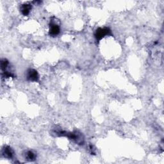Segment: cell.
<instances>
[{
  "mask_svg": "<svg viewBox=\"0 0 164 164\" xmlns=\"http://www.w3.org/2000/svg\"><path fill=\"white\" fill-rule=\"evenodd\" d=\"M26 157L29 160L32 161L35 160V154L32 152V151H28V152L26 154Z\"/></svg>",
  "mask_w": 164,
  "mask_h": 164,
  "instance_id": "52a82bcc",
  "label": "cell"
},
{
  "mask_svg": "<svg viewBox=\"0 0 164 164\" xmlns=\"http://www.w3.org/2000/svg\"><path fill=\"white\" fill-rule=\"evenodd\" d=\"M13 154H14L13 151H12V148H10L9 146H6V147H5L3 148V155L5 157L11 158L12 157V156H13Z\"/></svg>",
  "mask_w": 164,
  "mask_h": 164,
  "instance_id": "277c9868",
  "label": "cell"
},
{
  "mask_svg": "<svg viewBox=\"0 0 164 164\" xmlns=\"http://www.w3.org/2000/svg\"><path fill=\"white\" fill-rule=\"evenodd\" d=\"M60 33V28L57 24L52 23L50 25L49 29V34L51 36H57V35Z\"/></svg>",
  "mask_w": 164,
  "mask_h": 164,
  "instance_id": "3957f363",
  "label": "cell"
},
{
  "mask_svg": "<svg viewBox=\"0 0 164 164\" xmlns=\"http://www.w3.org/2000/svg\"><path fill=\"white\" fill-rule=\"evenodd\" d=\"M110 34V30L108 28H98L95 33V37L97 40L101 39L105 35H109Z\"/></svg>",
  "mask_w": 164,
  "mask_h": 164,
  "instance_id": "6da1fadb",
  "label": "cell"
},
{
  "mask_svg": "<svg viewBox=\"0 0 164 164\" xmlns=\"http://www.w3.org/2000/svg\"><path fill=\"white\" fill-rule=\"evenodd\" d=\"M28 79L32 82H35L39 78V76H38V73L36 70L34 69H29L28 71L27 75Z\"/></svg>",
  "mask_w": 164,
  "mask_h": 164,
  "instance_id": "7a4b0ae2",
  "label": "cell"
},
{
  "mask_svg": "<svg viewBox=\"0 0 164 164\" xmlns=\"http://www.w3.org/2000/svg\"><path fill=\"white\" fill-rule=\"evenodd\" d=\"M31 9H32V7L30 5H28V4L23 5H22L21 9L22 14H23L24 16H27V15L29 14L30 11H31Z\"/></svg>",
  "mask_w": 164,
  "mask_h": 164,
  "instance_id": "5b68a950",
  "label": "cell"
},
{
  "mask_svg": "<svg viewBox=\"0 0 164 164\" xmlns=\"http://www.w3.org/2000/svg\"><path fill=\"white\" fill-rule=\"evenodd\" d=\"M9 65V62L7 61L6 59H3L1 60V69L4 71H5V70L7 69V66Z\"/></svg>",
  "mask_w": 164,
  "mask_h": 164,
  "instance_id": "8992f818",
  "label": "cell"
}]
</instances>
